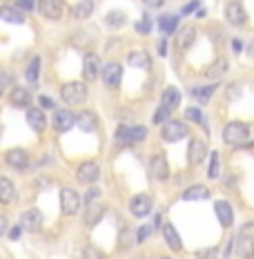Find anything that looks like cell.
<instances>
[{
  "label": "cell",
  "mask_w": 254,
  "mask_h": 259,
  "mask_svg": "<svg viewBox=\"0 0 254 259\" xmlns=\"http://www.w3.org/2000/svg\"><path fill=\"white\" fill-rule=\"evenodd\" d=\"M247 137H250V127L241 121H232L223 130V141L228 145H232V148H241V145H245Z\"/></svg>",
  "instance_id": "1"
},
{
  "label": "cell",
  "mask_w": 254,
  "mask_h": 259,
  "mask_svg": "<svg viewBox=\"0 0 254 259\" xmlns=\"http://www.w3.org/2000/svg\"><path fill=\"white\" fill-rule=\"evenodd\" d=\"M61 96L67 105H80L87 99V88H85V83H76V80H74V83L63 85Z\"/></svg>",
  "instance_id": "2"
},
{
  "label": "cell",
  "mask_w": 254,
  "mask_h": 259,
  "mask_svg": "<svg viewBox=\"0 0 254 259\" xmlns=\"http://www.w3.org/2000/svg\"><path fill=\"white\" fill-rule=\"evenodd\" d=\"M147 137V127L143 125H134V127H125L121 125L116 130V141L118 143H125V145H132V143H138Z\"/></svg>",
  "instance_id": "3"
},
{
  "label": "cell",
  "mask_w": 254,
  "mask_h": 259,
  "mask_svg": "<svg viewBox=\"0 0 254 259\" xmlns=\"http://www.w3.org/2000/svg\"><path fill=\"white\" fill-rule=\"evenodd\" d=\"M161 134H163L165 141L176 143V141H181V139H185L187 134H190V130H187V125L183 121H167L163 130H161Z\"/></svg>",
  "instance_id": "4"
},
{
  "label": "cell",
  "mask_w": 254,
  "mask_h": 259,
  "mask_svg": "<svg viewBox=\"0 0 254 259\" xmlns=\"http://www.w3.org/2000/svg\"><path fill=\"white\" fill-rule=\"evenodd\" d=\"M61 208H63V214H67V217L76 214L78 208H80L78 192L72 190V188H63V192H61Z\"/></svg>",
  "instance_id": "5"
},
{
  "label": "cell",
  "mask_w": 254,
  "mask_h": 259,
  "mask_svg": "<svg viewBox=\"0 0 254 259\" xmlns=\"http://www.w3.org/2000/svg\"><path fill=\"white\" fill-rule=\"evenodd\" d=\"M152 197L149 194H136V197H132V201H129V210H132L134 217H147L149 212H152Z\"/></svg>",
  "instance_id": "6"
},
{
  "label": "cell",
  "mask_w": 254,
  "mask_h": 259,
  "mask_svg": "<svg viewBox=\"0 0 254 259\" xmlns=\"http://www.w3.org/2000/svg\"><path fill=\"white\" fill-rule=\"evenodd\" d=\"M5 163H7L9 168L23 172V170L29 168V156H27V152L23 148H12L7 154H5Z\"/></svg>",
  "instance_id": "7"
},
{
  "label": "cell",
  "mask_w": 254,
  "mask_h": 259,
  "mask_svg": "<svg viewBox=\"0 0 254 259\" xmlns=\"http://www.w3.org/2000/svg\"><path fill=\"white\" fill-rule=\"evenodd\" d=\"M225 18H228V23L241 27V25H245L247 16H245V9H243L241 3H236V0H230V3L225 5Z\"/></svg>",
  "instance_id": "8"
},
{
  "label": "cell",
  "mask_w": 254,
  "mask_h": 259,
  "mask_svg": "<svg viewBox=\"0 0 254 259\" xmlns=\"http://www.w3.org/2000/svg\"><path fill=\"white\" fill-rule=\"evenodd\" d=\"M83 76L89 80H96L98 76H103V69H100V61L96 54H87V56L83 58Z\"/></svg>",
  "instance_id": "9"
},
{
  "label": "cell",
  "mask_w": 254,
  "mask_h": 259,
  "mask_svg": "<svg viewBox=\"0 0 254 259\" xmlns=\"http://www.w3.org/2000/svg\"><path fill=\"white\" fill-rule=\"evenodd\" d=\"M236 252L241 257H252L254 255V233H250V226L243 228V233L239 235V241H236Z\"/></svg>",
  "instance_id": "10"
},
{
  "label": "cell",
  "mask_w": 254,
  "mask_h": 259,
  "mask_svg": "<svg viewBox=\"0 0 254 259\" xmlns=\"http://www.w3.org/2000/svg\"><path fill=\"white\" fill-rule=\"evenodd\" d=\"M74 125H76V116L72 114V112H67V110H58V112H54V130L56 132H69Z\"/></svg>",
  "instance_id": "11"
},
{
  "label": "cell",
  "mask_w": 254,
  "mask_h": 259,
  "mask_svg": "<svg viewBox=\"0 0 254 259\" xmlns=\"http://www.w3.org/2000/svg\"><path fill=\"white\" fill-rule=\"evenodd\" d=\"M121 76H123V67L118 63H107L103 67V83H105V88H118Z\"/></svg>",
  "instance_id": "12"
},
{
  "label": "cell",
  "mask_w": 254,
  "mask_h": 259,
  "mask_svg": "<svg viewBox=\"0 0 254 259\" xmlns=\"http://www.w3.org/2000/svg\"><path fill=\"white\" fill-rule=\"evenodd\" d=\"M98 175H100V168H98V163L96 161H85V163H80L78 165V181L80 183H94L96 179H98Z\"/></svg>",
  "instance_id": "13"
},
{
  "label": "cell",
  "mask_w": 254,
  "mask_h": 259,
  "mask_svg": "<svg viewBox=\"0 0 254 259\" xmlns=\"http://www.w3.org/2000/svg\"><path fill=\"white\" fill-rule=\"evenodd\" d=\"M20 226H23L25 230H29V233H38L40 226H42L40 210L31 208V210H27V212H23V217H20Z\"/></svg>",
  "instance_id": "14"
},
{
  "label": "cell",
  "mask_w": 254,
  "mask_h": 259,
  "mask_svg": "<svg viewBox=\"0 0 254 259\" xmlns=\"http://www.w3.org/2000/svg\"><path fill=\"white\" fill-rule=\"evenodd\" d=\"M38 9L45 18L58 20L63 16V0H38Z\"/></svg>",
  "instance_id": "15"
},
{
  "label": "cell",
  "mask_w": 254,
  "mask_h": 259,
  "mask_svg": "<svg viewBox=\"0 0 254 259\" xmlns=\"http://www.w3.org/2000/svg\"><path fill=\"white\" fill-rule=\"evenodd\" d=\"M149 172H152V177H154L156 181H165L167 177H170V168H167L165 156L154 154L152 161H149Z\"/></svg>",
  "instance_id": "16"
},
{
  "label": "cell",
  "mask_w": 254,
  "mask_h": 259,
  "mask_svg": "<svg viewBox=\"0 0 254 259\" xmlns=\"http://www.w3.org/2000/svg\"><path fill=\"white\" fill-rule=\"evenodd\" d=\"M214 212H216V217H219L223 228L232 226V221H234V210H232V206L228 201H214Z\"/></svg>",
  "instance_id": "17"
},
{
  "label": "cell",
  "mask_w": 254,
  "mask_h": 259,
  "mask_svg": "<svg viewBox=\"0 0 254 259\" xmlns=\"http://www.w3.org/2000/svg\"><path fill=\"white\" fill-rule=\"evenodd\" d=\"M205 154H208V145L194 139L190 143V148H187V161H190V165H198L205 159Z\"/></svg>",
  "instance_id": "18"
},
{
  "label": "cell",
  "mask_w": 254,
  "mask_h": 259,
  "mask_svg": "<svg viewBox=\"0 0 254 259\" xmlns=\"http://www.w3.org/2000/svg\"><path fill=\"white\" fill-rule=\"evenodd\" d=\"M27 123H29V127L34 130V132H42V130L47 127L45 114H42V110H38V107H31V110H27Z\"/></svg>",
  "instance_id": "19"
},
{
  "label": "cell",
  "mask_w": 254,
  "mask_h": 259,
  "mask_svg": "<svg viewBox=\"0 0 254 259\" xmlns=\"http://www.w3.org/2000/svg\"><path fill=\"white\" fill-rule=\"evenodd\" d=\"M127 63L132 67H138V69H149L152 67V58H149L147 52H132L127 56Z\"/></svg>",
  "instance_id": "20"
},
{
  "label": "cell",
  "mask_w": 254,
  "mask_h": 259,
  "mask_svg": "<svg viewBox=\"0 0 254 259\" xmlns=\"http://www.w3.org/2000/svg\"><path fill=\"white\" fill-rule=\"evenodd\" d=\"M0 201L5 203V206H9V203L16 201V190H14V183L7 179V177H3L0 179Z\"/></svg>",
  "instance_id": "21"
},
{
  "label": "cell",
  "mask_w": 254,
  "mask_h": 259,
  "mask_svg": "<svg viewBox=\"0 0 254 259\" xmlns=\"http://www.w3.org/2000/svg\"><path fill=\"white\" fill-rule=\"evenodd\" d=\"M163 237H165L167 246H170L172 250H181V248H183L181 237H178L176 228H174V226H172V224H165V226H163Z\"/></svg>",
  "instance_id": "22"
},
{
  "label": "cell",
  "mask_w": 254,
  "mask_h": 259,
  "mask_svg": "<svg viewBox=\"0 0 254 259\" xmlns=\"http://www.w3.org/2000/svg\"><path fill=\"white\" fill-rule=\"evenodd\" d=\"M9 103L16 105V107H27L31 103V94L23 88H14L12 94H9Z\"/></svg>",
  "instance_id": "23"
},
{
  "label": "cell",
  "mask_w": 254,
  "mask_h": 259,
  "mask_svg": "<svg viewBox=\"0 0 254 259\" xmlns=\"http://www.w3.org/2000/svg\"><path fill=\"white\" fill-rule=\"evenodd\" d=\"M0 18L5 23H12V25H23L25 23V16L20 14L18 7H3L0 9Z\"/></svg>",
  "instance_id": "24"
},
{
  "label": "cell",
  "mask_w": 254,
  "mask_h": 259,
  "mask_svg": "<svg viewBox=\"0 0 254 259\" xmlns=\"http://www.w3.org/2000/svg\"><path fill=\"white\" fill-rule=\"evenodd\" d=\"M208 197H210V192L205 186H192L183 192V201H205Z\"/></svg>",
  "instance_id": "25"
},
{
  "label": "cell",
  "mask_w": 254,
  "mask_h": 259,
  "mask_svg": "<svg viewBox=\"0 0 254 259\" xmlns=\"http://www.w3.org/2000/svg\"><path fill=\"white\" fill-rule=\"evenodd\" d=\"M25 78H27V83H31V85L38 83V78H40V58L38 56H34L29 63H27Z\"/></svg>",
  "instance_id": "26"
},
{
  "label": "cell",
  "mask_w": 254,
  "mask_h": 259,
  "mask_svg": "<svg viewBox=\"0 0 254 259\" xmlns=\"http://www.w3.org/2000/svg\"><path fill=\"white\" fill-rule=\"evenodd\" d=\"M91 12H94V0H80V3H76L74 5V9H72L74 18H78V20L89 18Z\"/></svg>",
  "instance_id": "27"
},
{
  "label": "cell",
  "mask_w": 254,
  "mask_h": 259,
  "mask_svg": "<svg viewBox=\"0 0 254 259\" xmlns=\"http://www.w3.org/2000/svg\"><path fill=\"white\" fill-rule=\"evenodd\" d=\"M194 40H196V29H194V27H183V29L178 31L176 45L181 47V50H187V47H190Z\"/></svg>",
  "instance_id": "28"
},
{
  "label": "cell",
  "mask_w": 254,
  "mask_h": 259,
  "mask_svg": "<svg viewBox=\"0 0 254 259\" xmlns=\"http://www.w3.org/2000/svg\"><path fill=\"white\" fill-rule=\"evenodd\" d=\"M178 103H181V92H178L176 88H167L163 92V105L167 107V110H176Z\"/></svg>",
  "instance_id": "29"
},
{
  "label": "cell",
  "mask_w": 254,
  "mask_h": 259,
  "mask_svg": "<svg viewBox=\"0 0 254 259\" xmlns=\"http://www.w3.org/2000/svg\"><path fill=\"white\" fill-rule=\"evenodd\" d=\"M159 27L163 34H174L176 27H178V16L174 14H167V16H161L159 18Z\"/></svg>",
  "instance_id": "30"
},
{
  "label": "cell",
  "mask_w": 254,
  "mask_h": 259,
  "mask_svg": "<svg viewBox=\"0 0 254 259\" xmlns=\"http://www.w3.org/2000/svg\"><path fill=\"white\" fill-rule=\"evenodd\" d=\"M76 125L83 130V132H94L96 130V118L89 114V112H80L76 116Z\"/></svg>",
  "instance_id": "31"
},
{
  "label": "cell",
  "mask_w": 254,
  "mask_h": 259,
  "mask_svg": "<svg viewBox=\"0 0 254 259\" xmlns=\"http://www.w3.org/2000/svg\"><path fill=\"white\" fill-rule=\"evenodd\" d=\"M127 23V16L123 12H110L105 16V25L110 27V29H118V27H123Z\"/></svg>",
  "instance_id": "32"
},
{
  "label": "cell",
  "mask_w": 254,
  "mask_h": 259,
  "mask_svg": "<svg viewBox=\"0 0 254 259\" xmlns=\"http://www.w3.org/2000/svg\"><path fill=\"white\" fill-rule=\"evenodd\" d=\"M103 217V206L98 201H91V203H87V212H85V221L87 224H96Z\"/></svg>",
  "instance_id": "33"
},
{
  "label": "cell",
  "mask_w": 254,
  "mask_h": 259,
  "mask_svg": "<svg viewBox=\"0 0 254 259\" xmlns=\"http://www.w3.org/2000/svg\"><path fill=\"white\" fill-rule=\"evenodd\" d=\"M214 90H216V85H208V88H196V90L192 92V94L196 96V99L201 101V103H208V101H210V96L214 94Z\"/></svg>",
  "instance_id": "34"
},
{
  "label": "cell",
  "mask_w": 254,
  "mask_h": 259,
  "mask_svg": "<svg viewBox=\"0 0 254 259\" xmlns=\"http://www.w3.org/2000/svg\"><path fill=\"white\" fill-rule=\"evenodd\" d=\"M219 152H212V156H210V168H208V177L210 179H216L219 177Z\"/></svg>",
  "instance_id": "35"
},
{
  "label": "cell",
  "mask_w": 254,
  "mask_h": 259,
  "mask_svg": "<svg viewBox=\"0 0 254 259\" xmlns=\"http://www.w3.org/2000/svg\"><path fill=\"white\" fill-rule=\"evenodd\" d=\"M136 31L138 34H149V31H152V20H149L147 16H143L136 23Z\"/></svg>",
  "instance_id": "36"
},
{
  "label": "cell",
  "mask_w": 254,
  "mask_h": 259,
  "mask_svg": "<svg viewBox=\"0 0 254 259\" xmlns=\"http://www.w3.org/2000/svg\"><path fill=\"white\" fill-rule=\"evenodd\" d=\"M185 116L190 118V121L203 123V112H201V107H187V110H185Z\"/></svg>",
  "instance_id": "37"
},
{
  "label": "cell",
  "mask_w": 254,
  "mask_h": 259,
  "mask_svg": "<svg viewBox=\"0 0 254 259\" xmlns=\"http://www.w3.org/2000/svg\"><path fill=\"white\" fill-rule=\"evenodd\" d=\"M170 112L172 110H167L165 105H161L159 110H156V114H154V123H167V116H170Z\"/></svg>",
  "instance_id": "38"
},
{
  "label": "cell",
  "mask_w": 254,
  "mask_h": 259,
  "mask_svg": "<svg viewBox=\"0 0 254 259\" xmlns=\"http://www.w3.org/2000/svg\"><path fill=\"white\" fill-rule=\"evenodd\" d=\"M83 259H103V252L98 250V248H94V246H87L83 250Z\"/></svg>",
  "instance_id": "39"
},
{
  "label": "cell",
  "mask_w": 254,
  "mask_h": 259,
  "mask_svg": "<svg viewBox=\"0 0 254 259\" xmlns=\"http://www.w3.org/2000/svg\"><path fill=\"white\" fill-rule=\"evenodd\" d=\"M223 72H225V61H223V58H221L219 65H216V67H212V69H210V72H208V76H210V78H219Z\"/></svg>",
  "instance_id": "40"
},
{
  "label": "cell",
  "mask_w": 254,
  "mask_h": 259,
  "mask_svg": "<svg viewBox=\"0 0 254 259\" xmlns=\"http://www.w3.org/2000/svg\"><path fill=\"white\" fill-rule=\"evenodd\" d=\"M149 233H152V226H140V228H138V237H136V241H138V244H143V241L145 239H147V237H149Z\"/></svg>",
  "instance_id": "41"
},
{
  "label": "cell",
  "mask_w": 254,
  "mask_h": 259,
  "mask_svg": "<svg viewBox=\"0 0 254 259\" xmlns=\"http://www.w3.org/2000/svg\"><path fill=\"white\" fill-rule=\"evenodd\" d=\"M194 255H196V259H210L212 255H216V248H203V250H196Z\"/></svg>",
  "instance_id": "42"
},
{
  "label": "cell",
  "mask_w": 254,
  "mask_h": 259,
  "mask_svg": "<svg viewBox=\"0 0 254 259\" xmlns=\"http://www.w3.org/2000/svg\"><path fill=\"white\" fill-rule=\"evenodd\" d=\"M34 3H36V0H18V3H16V7H18L20 12H31V9H34Z\"/></svg>",
  "instance_id": "43"
},
{
  "label": "cell",
  "mask_w": 254,
  "mask_h": 259,
  "mask_svg": "<svg viewBox=\"0 0 254 259\" xmlns=\"http://www.w3.org/2000/svg\"><path fill=\"white\" fill-rule=\"evenodd\" d=\"M100 197V192L96 190V188H91V190H87V194H85V203H91L94 199H98Z\"/></svg>",
  "instance_id": "44"
},
{
  "label": "cell",
  "mask_w": 254,
  "mask_h": 259,
  "mask_svg": "<svg viewBox=\"0 0 254 259\" xmlns=\"http://www.w3.org/2000/svg\"><path fill=\"white\" fill-rule=\"evenodd\" d=\"M20 235H23V226H14L12 230H9V239H20Z\"/></svg>",
  "instance_id": "45"
},
{
  "label": "cell",
  "mask_w": 254,
  "mask_h": 259,
  "mask_svg": "<svg viewBox=\"0 0 254 259\" xmlns=\"http://www.w3.org/2000/svg\"><path fill=\"white\" fill-rule=\"evenodd\" d=\"M198 5H201V3H198V0H192V3H187L185 7H183V14H190V12H194V9H196Z\"/></svg>",
  "instance_id": "46"
},
{
  "label": "cell",
  "mask_w": 254,
  "mask_h": 259,
  "mask_svg": "<svg viewBox=\"0 0 254 259\" xmlns=\"http://www.w3.org/2000/svg\"><path fill=\"white\" fill-rule=\"evenodd\" d=\"M40 105H42V107H47V110H54V101L45 99V96H40Z\"/></svg>",
  "instance_id": "47"
},
{
  "label": "cell",
  "mask_w": 254,
  "mask_h": 259,
  "mask_svg": "<svg viewBox=\"0 0 254 259\" xmlns=\"http://www.w3.org/2000/svg\"><path fill=\"white\" fill-rule=\"evenodd\" d=\"M145 5H147V7H161V5L165 3V0H143Z\"/></svg>",
  "instance_id": "48"
},
{
  "label": "cell",
  "mask_w": 254,
  "mask_h": 259,
  "mask_svg": "<svg viewBox=\"0 0 254 259\" xmlns=\"http://www.w3.org/2000/svg\"><path fill=\"white\" fill-rule=\"evenodd\" d=\"M165 52H167V42L161 40V42H159V54H161V56H165Z\"/></svg>",
  "instance_id": "49"
},
{
  "label": "cell",
  "mask_w": 254,
  "mask_h": 259,
  "mask_svg": "<svg viewBox=\"0 0 254 259\" xmlns=\"http://www.w3.org/2000/svg\"><path fill=\"white\" fill-rule=\"evenodd\" d=\"M161 259H170V257H161Z\"/></svg>",
  "instance_id": "50"
}]
</instances>
